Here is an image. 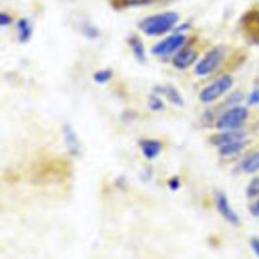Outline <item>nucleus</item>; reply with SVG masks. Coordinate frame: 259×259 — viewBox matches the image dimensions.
Instances as JSON below:
<instances>
[{"label":"nucleus","mask_w":259,"mask_h":259,"mask_svg":"<svg viewBox=\"0 0 259 259\" xmlns=\"http://www.w3.org/2000/svg\"><path fill=\"white\" fill-rule=\"evenodd\" d=\"M178 21V14L175 12H163L149 16L140 23V28L144 33L156 36L161 35L172 29Z\"/></svg>","instance_id":"1"},{"label":"nucleus","mask_w":259,"mask_h":259,"mask_svg":"<svg viewBox=\"0 0 259 259\" xmlns=\"http://www.w3.org/2000/svg\"><path fill=\"white\" fill-rule=\"evenodd\" d=\"M249 112L243 106H234L224 112L217 121V127L223 131L238 130L248 118Z\"/></svg>","instance_id":"2"},{"label":"nucleus","mask_w":259,"mask_h":259,"mask_svg":"<svg viewBox=\"0 0 259 259\" xmlns=\"http://www.w3.org/2000/svg\"><path fill=\"white\" fill-rule=\"evenodd\" d=\"M232 77L229 75H224L204 87L199 93V99L205 103L212 102L225 94L232 87Z\"/></svg>","instance_id":"3"},{"label":"nucleus","mask_w":259,"mask_h":259,"mask_svg":"<svg viewBox=\"0 0 259 259\" xmlns=\"http://www.w3.org/2000/svg\"><path fill=\"white\" fill-rule=\"evenodd\" d=\"M224 57V51L221 48H214L210 50L203 59L196 65L195 73L198 76H205L210 74L222 62Z\"/></svg>","instance_id":"4"},{"label":"nucleus","mask_w":259,"mask_h":259,"mask_svg":"<svg viewBox=\"0 0 259 259\" xmlns=\"http://www.w3.org/2000/svg\"><path fill=\"white\" fill-rule=\"evenodd\" d=\"M214 200L220 214L231 225L238 226L240 224V218L231 206L227 195L222 191H217L214 194Z\"/></svg>","instance_id":"5"},{"label":"nucleus","mask_w":259,"mask_h":259,"mask_svg":"<svg viewBox=\"0 0 259 259\" xmlns=\"http://www.w3.org/2000/svg\"><path fill=\"white\" fill-rule=\"evenodd\" d=\"M185 42V36L181 34L170 35L158 42L152 50V53L157 56H167L180 49Z\"/></svg>","instance_id":"6"},{"label":"nucleus","mask_w":259,"mask_h":259,"mask_svg":"<svg viewBox=\"0 0 259 259\" xmlns=\"http://www.w3.org/2000/svg\"><path fill=\"white\" fill-rule=\"evenodd\" d=\"M246 140V133L240 128L238 130H229L225 131L212 138V143L219 147L237 142V141H242Z\"/></svg>","instance_id":"7"},{"label":"nucleus","mask_w":259,"mask_h":259,"mask_svg":"<svg viewBox=\"0 0 259 259\" xmlns=\"http://www.w3.org/2000/svg\"><path fill=\"white\" fill-rule=\"evenodd\" d=\"M197 58V53L191 48H185L178 52L173 59V65L178 69H185L192 65Z\"/></svg>","instance_id":"8"},{"label":"nucleus","mask_w":259,"mask_h":259,"mask_svg":"<svg viewBox=\"0 0 259 259\" xmlns=\"http://www.w3.org/2000/svg\"><path fill=\"white\" fill-rule=\"evenodd\" d=\"M140 147L143 155L149 160L155 159L160 154L162 149L161 143L154 139H147V140L141 141Z\"/></svg>","instance_id":"9"},{"label":"nucleus","mask_w":259,"mask_h":259,"mask_svg":"<svg viewBox=\"0 0 259 259\" xmlns=\"http://www.w3.org/2000/svg\"><path fill=\"white\" fill-rule=\"evenodd\" d=\"M63 133H64L65 143L69 152L73 155H77L80 150V144L74 130L69 124H66L63 128Z\"/></svg>","instance_id":"10"},{"label":"nucleus","mask_w":259,"mask_h":259,"mask_svg":"<svg viewBox=\"0 0 259 259\" xmlns=\"http://www.w3.org/2000/svg\"><path fill=\"white\" fill-rule=\"evenodd\" d=\"M241 169L243 172L252 174L259 171V151H256L247 156L241 163Z\"/></svg>","instance_id":"11"},{"label":"nucleus","mask_w":259,"mask_h":259,"mask_svg":"<svg viewBox=\"0 0 259 259\" xmlns=\"http://www.w3.org/2000/svg\"><path fill=\"white\" fill-rule=\"evenodd\" d=\"M246 144H247L246 140L233 142V143L219 147V152L222 156H232L242 151L245 148Z\"/></svg>","instance_id":"12"},{"label":"nucleus","mask_w":259,"mask_h":259,"mask_svg":"<svg viewBox=\"0 0 259 259\" xmlns=\"http://www.w3.org/2000/svg\"><path fill=\"white\" fill-rule=\"evenodd\" d=\"M161 92H163L167 98L172 102L174 103L175 105H183V99L181 97V95L179 94V92L172 86H167V87H163Z\"/></svg>","instance_id":"13"},{"label":"nucleus","mask_w":259,"mask_h":259,"mask_svg":"<svg viewBox=\"0 0 259 259\" xmlns=\"http://www.w3.org/2000/svg\"><path fill=\"white\" fill-rule=\"evenodd\" d=\"M246 195L249 198H256L259 196V174L256 175L247 185Z\"/></svg>","instance_id":"14"},{"label":"nucleus","mask_w":259,"mask_h":259,"mask_svg":"<svg viewBox=\"0 0 259 259\" xmlns=\"http://www.w3.org/2000/svg\"><path fill=\"white\" fill-rule=\"evenodd\" d=\"M18 30H19V38L21 41L26 40L31 33V29H30V25L27 22L26 19H21L18 21Z\"/></svg>","instance_id":"15"},{"label":"nucleus","mask_w":259,"mask_h":259,"mask_svg":"<svg viewBox=\"0 0 259 259\" xmlns=\"http://www.w3.org/2000/svg\"><path fill=\"white\" fill-rule=\"evenodd\" d=\"M131 46L133 48V51L135 53V55L137 56V58L139 59H144V49H143V45L140 41L139 38H132L131 39Z\"/></svg>","instance_id":"16"},{"label":"nucleus","mask_w":259,"mask_h":259,"mask_svg":"<svg viewBox=\"0 0 259 259\" xmlns=\"http://www.w3.org/2000/svg\"><path fill=\"white\" fill-rule=\"evenodd\" d=\"M94 80L98 83H105L111 78V71L109 70H101L94 74Z\"/></svg>","instance_id":"17"},{"label":"nucleus","mask_w":259,"mask_h":259,"mask_svg":"<svg viewBox=\"0 0 259 259\" xmlns=\"http://www.w3.org/2000/svg\"><path fill=\"white\" fill-rule=\"evenodd\" d=\"M149 106L152 110H161L163 108V102L156 96H152L149 99Z\"/></svg>","instance_id":"18"},{"label":"nucleus","mask_w":259,"mask_h":259,"mask_svg":"<svg viewBox=\"0 0 259 259\" xmlns=\"http://www.w3.org/2000/svg\"><path fill=\"white\" fill-rule=\"evenodd\" d=\"M249 103L252 105L259 104V89H255L249 96Z\"/></svg>","instance_id":"19"},{"label":"nucleus","mask_w":259,"mask_h":259,"mask_svg":"<svg viewBox=\"0 0 259 259\" xmlns=\"http://www.w3.org/2000/svg\"><path fill=\"white\" fill-rule=\"evenodd\" d=\"M250 245H251L252 250L256 254V256L259 258V238H257V237L252 238L250 241Z\"/></svg>","instance_id":"20"},{"label":"nucleus","mask_w":259,"mask_h":259,"mask_svg":"<svg viewBox=\"0 0 259 259\" xmlns=\"http://www.w3.org/2000/svg\"><path fill=\"white\" fill-rule=\"evenodd\" d=\"M168 186H169V188H170L171 190L176 191V190L179 188V186H180L179 178H177V177L171 178V179L168 181Z\"/></svg>","instance_id":"21"},{"label":"nucleus","mask_w":259,"mask_h":259,"mask_svg":"<svg viewBox=\"0 0 259 259\" xmlns=\"http://www.w3.org/2000/svg\"><path fill=\"white\" fill-rule=\"evenodd\" d=\"M250 212L255 215V217H259V199H257L256 201H254L250 207H249Z\"/></svg>","instance_id":"22"},{"label":"nucleus","mask_w":259,"mask_h":259,"mask_svg":"<svg viewBox=\"0 0 259 259\" xmlns=\"http://www.w3.org/2000/svg\"><path fill=\"white\" fill-rule=\"evenodd\" d=\"M149 0H122L124 5L127 6H137V5H142L147 3Z\"/></svg>","instance_id":"23"},{"label":"nucleus","mask_w":259,"mask_h":259,"mask_svg":"<svg viewBox=\"0 0 259 259\" xmlns=\"http://www.w3.org/2000/svg\"><path fill=\"white\" fill-rule=\"evenodd\" d=\"M10 21H11V19H10L9 15L1 13V15H0V23H1V25H6V24L10 23Z\"/></svg>","instance_id":"24"}]
</instances>
